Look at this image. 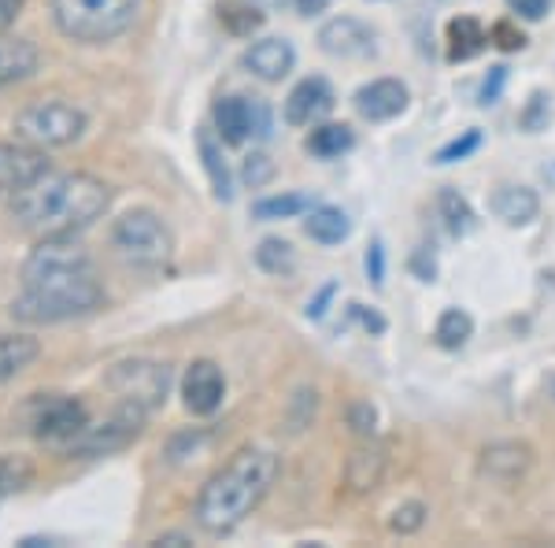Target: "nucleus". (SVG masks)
Returning a JSON list of instances; mask_svg holds the SVG:
<instances>
[{
    "label": "nucleus",
    "instance_id": "nucleus-26",
    "mask_svg": "<svg viewBox=\"0 0 555 548\" xmlns=\"http://www.w3.org/2000/svg\"><path fill=\"white\" fill-rule=\"evenodd\" d=\"M352 145H356V133H352V127H345V123H322V127L311 130V138H308V152L319 160H334Z\"/></svg>",
    "mask_w": 555,
    "mask_h": 548
},
{
    "label": "nucleus",
    "instance_id": "nucleus-25",
    "mask_svg": "<svg viewBox=\"0 0 555 548\" xmlns=\"http://www.w3.org/2000/svg\"><path fill=\"white\" fill-rule=\"evenodd\" d=\"M489 44V30L481 26L478 20L463 15V20H452L449 23V56L452 60H470L478 56L481 49Z\"/></svg>",
    "mask_w": 555,
    "mask_h": 548
},
{
    "label": "nucleus",
    "instance_id": "nucleus-29",
    "mask_svg": "<svg viewBox=\"0 0 555 548\" xmlns=\"http://www.w3.org/2000/svg\"><path fill=\"white\" fill-rule=\"evenodd\" d=\"M434 334H437V345L441 348H463L474 334V319L463 308H449V311H441Z\"/></svg>",
    "mask_w": 555,
    "mask_h": 548
},
{
    "label": "nucleus",
    "instance_id": "nucleus-40",
    "mask_svg": "<svg viewBox=\"0 0 555 548\" xmlns=\"http://www.w3.org/2000/svg\"><path fill=\"white\" fill-rule=\"evenodd\" d=\"M504 78H507V67H492V78H486V86H481V104L496 101L500 89H504Z\"/></svg>",
    "mask_w": 555,
    "mask_h": 548
},
{
    "label": "nucleus",
    "instance_id": "nucleus-11",
    "mask_svg": "<svg viewBox=\"0 0 555 548\" xmlns=\"http://www.w3.org/2000/svg\"><path fill=\"white\" fill-rule=\"evenodd\" d=\"M319 44L326 56L337 60H371L378 52V38L363 20H352V15H337L319 30Z\"/></svg>",
    "mask_w": 555,
    "mask_h": 548
},
{
    "label": "nucleus",
    "instance_id": "nucleus-12",
    "mask_svg": "<svg viewBox=\"0 0 555 548\" xmlns=\"http://www.w3.org/2000/svg\"><path fill=\"white\" fill-rule=\"evenodd\" d=\"M182 397L193 416H211V411H219L222 397H227V374H222V367L211 364V359H196L182 379Z\"/></svg>",
    "mask_w": 555,
    "mask_h": 548
},
{
    "label": "nucleus",
    "instance_id": "nucleus-4",
    "mask_svg": "<svg viewBox=\"0 0 555 548\" xmlns=\"http://www.w3.org/2000/svg\"><path fill=\"white\" fill-rule=\"evenodd\" d=\"M141 12V0H52V20L75 41L104 44L127 34Z\"/></svg>",
    "mask_w": 555,
    "mask_h": 548
},
{
    "label": "nucleus",
    "instance_id": "nucleus-33",
    "mask_svg": "<svg viewBox=\"0 0 555 548\" xmlns=\"http://www.w3.org/2000/svg\"><path fill=\"white\" fill-rule=\"evenodd\" d=\"M241 178H245V186H253V190L267 186L274 178L271 156H263V152H253V156H245V164H241Z\"/></svg>",
    "mask_w": 555,
    "mask_h": 548
},
{
    "label": "nucleus",
    "instance_id": "nucleus-8",
    "mask_svg": "<svg viewBox=\"0 0 555 548\" xmlns=\"http://www.w3.org/2000/svg\"><path fill=\"white\" fill-rule=\"evenodd\" d=\"M26 422H30V434L38 442L67 448L89 426V411L82 400L64 397V393H41L26 408Z\"/></svg>",
    "mask_w": 555,
    "mask_h": 548
},
{
    "label": "nucleus",
    "instance_id": "nucleus-19",
    "mask_svg": "<svg viewBox=\"0 0 555 548\" xmlns=\"http://www.w3.org/2000/svg\"><path fill=\"white\" fill-rule=\"evenodd\" d=\"M492 215L507 227H530V222L541 215V201H537L533 190L526 186H504L492 196Z\"/></svg>",
    "mask_w": 555,
    "mask_h": 548
},
{
    "label": "nucleus",
    "instance_id": "nucleus-13",
    "mask_svg": "<svg viewBox=\"0 0 555 548\" xmlns=\"http://www.w3.org/2000/svg\"><path fill=\"white\" fill-rule=\"evenodd\" d=\"M352 104L366 123H389V119H397V115H404L408 86L397 82V78H378V82L356 89Z\"/></svg>",
    "mask_w": 555,
    "mask_h": 548
},
{
    "label": "nucleus",
    "instance_id": "nucleus-45",
    "mask_svg": "<svg viewBox=\"0 0 555 548\" xmlns=\"http://www.w3.org/2000/svg\"><path fill=\"white\" fill-rule=\"evenodd\" d=\"M152 545H159V548H178V545H193L190 541V537H182V534H164V537H156V541H152Z\"/></svg>",
    "mask_w": 555,
    "mask_h": 548
},
{
    "label": "nucleus",
    "instance_id": "nucleus-10",
    "mask_svg": "<svg viewBox=\"0 0 555 548\" xmlns=\"http://www.w3.org/2000/svg\"><path fill=\"white\" fill-rule=\"evenodd\" d=\"M215 133H219L227 145H241L248 138H267L271 133V115L259 101L248 97H222L215 104Z\"/></svg>",
    "mask_w": 555,
    "mask_h": 548
},
{
    "label": "nucleus",
    "instance_id": "nucleus-20",
    "mask_svg": "<svg viewBox=\"0 0 555 548\" xmlns=\"http://www.w3.org/2000/svg\"><path fill=\"white\" fill-rule=\"evenodd\" d=\"M38 71V49L23 38H8L0 34V89L12 86V82H23Z\"/></svg>",
    "mask_w": 555,
    "mask_h": 548
},
{
    "label": "nucleus",
    "instance_id": "nucleus-43",
    "mask_svg": "<svg viewBox=\"0 0 555 548\" xmlns=\"http://www.w3.org/2000/svg\"><path fill=\"white\" fill-rule=\"evenodd\" d=\"M334 293H337V285L330 282L326 290H322V293L315 296V301L308 304V316H311V319H322V311H326V301H330V296H334Z\"/></svg>",
    "mask_w": 555,
    "mask_h": 548
},
{
    "label": "nucleus",
    "instance_id": "nucleus-18",
    "mask_svg": "<svg viewBox=\"0 0 555 548\" xmlns=\"http://www.w3.org/2000/svg\"><path fill=\"white\" fill-rule=\"evenodd\" d=\"M385 474V448L374 442V437H363V445L352 448L345 467V482L352 493H374L382 485Z\"/></svg>",
    "mask_w": 555,
    "mask_h": 548
},
{
    "label": "nucleus",
    "instance_id": "nucleus-41",
    "mask_svg": "<svg viewBox=\"0 0 555 548\" xmlns=\"http://www.w3.org/2000/svg\"><path fill=\"white\" fill-rule=\"evenodd\" d=\"M366 275H371L374 285L385 282V253H382V245H371V253H366Z\"/></svg>",
    "mask_w": 555,
    "mask_h": 548
},
{
    "label": "nucleus",
    "instance_id": "nucleus-38",
    "mask_svg": "<svg viewBox=\"0 0 555 548\" xmlns=\"http://www.w3.org/2000/svg\"><path fill=\"white\" fill-rule=\"evenodd\" d=\"M507 8L518 15V20H530V23H537V20H544L548 15V8H552V0H507Z\"/></svg>",
    "mask_w": 555,
    "mask_h": 548
},
{
    "label": "nucleus",
    "instance_id": "nucleus-3",
    "mask_svg": "<svg viewBox=\"0 0 555 548\" xmlns=\"http://www.w3.org/2000/svg\"><path fill=\"white\" fill-rule=\"evenodd\" d=\"M274 479H278L274 453H267V448H241L234 460L204 482L201 497H196V508H193L196 523L215 537L234 534V530L263 505Z\"/></svg>",
    "mask_w": 555,
    "mask_h": 548
},
{
    "label": "nucleus",
    "instance_id": "nucleus-5",
    "mask_svg": "<svg viewBox=\"0 0 555 548\" xmlns=\"http://www.w3.org/2000/svg\"><path fill=\"white\" fill-rule=\"evenodd\" d=\"M112 245L130 267H145V271L164 267L175 253V238L167 230V222L149 208H133L119 215L112 227Z\"/></svg>",
    "mask_w": 555,
    "mask_h": 548
},
{
    "label": "nucleus",
    "instance_id": "nucleus-7",
    "mask_svg": "<svg viewBox=\"0 0 555 548\" xmlns=\"http://www.w3.org/2000/svg\"><path fill=\"white\" fill-rule=\"evenodd\" d=\"M107 390L119 400H130L138 408H159L171 393V367L156 364V359H122L107 371Z\"/></svg>",
    "mask_w": 555,
    "mask_h": 548
},
{
    "label": "nucleus",
    "instance_id": "nucleus-24",
    "mask_svg": "<svg viewBox=\"0 0 555 548\" xmlns=\"http://www.w3.org/2000/svg\"><path fill=\"white\" fill-rule=\"evenodd\" d=\"M215 15H219L222 30L234 34V38H253L259 26H263V12L256 4H248V0H219Z\"/></svg>",
    "mask_w": 555,
    "mask_h": 548
},
{
    "label": "nucleus",
    "instance_id": "nucleus-6",
    "mask_svg": "<svg viewBox=\"0 0 555 548\" xmlns=\"http://www.w3.org/2000/svg\"><path fill=\"white\" fill-rule=\"evenodd\" d=\"M15 133H20L26 145L64 149L75 145L86 133V115L67 101H38V104H26L15 115Z\"/></svg>",
    "mask_w": 555,
    "mask_h": 548
},
{
    "label": "nucleus",
    "instance_id": "nucleus-14",
    "mask_svg": "<svg viewBox=\"0 0 555 548\" xmlns=\"http://www.w3.org/2000/svg\"><path fill=\"white\" fill-rule=\"evenodd\" d=\"M49 170V156L38 145H0V193H20Z\"/></svg>",
    "mask_w": 555,
    "mask_h": 548
},
{
    "label": "nucleus",
    "instance_id": "nucleus-23",
    "mask_svg": "<svg viewBox=\"0 0 555 548\" xmlns=\"http://www.w3.org/2000/svg\"><path fill=\"white\" fill-rule=\"evenodd\" d=\"M41 345L34 337L26 334H0V385H4L8 379H15L20 371H26V367L38 359Z\"/></svg>",
    "mask_w": 555,
    "mask_h": 548
},
{
    "label": "nucleus",
    "instance_id": "nucleus-34",
    "mask_svg": "<svg viewBox=\"0 0 555 548\" xmlns=\"http://www.w3.org/2000/svg\"><path fill=\"white\" fill-rule=\"evenodd\" d=\"M348 426H352L360 437L378 434V411H374V404L371 400H356L352 408H348Z\"/></svg>",
    "mask_w": 555,
    "mask_h": 548
},
{
    "label": "nucleus",
    "instance_id": "nucleus-42",
    "mask_svg": "<svg viewBox=\"0 0 555 548\" xmlns=\"http://www.w3.org/2000/svg\"><path fill=\"white\" fill-rule=\"evenodd\" d=\"M26 0H0V30H8V26L15 23V15L23 12Z\"/></svg>",
    "mask_w": 555,
    "mask_h": 548
},
{
    "label": "nucleus",
    "instance_id": "nucleus-30",
    "mask_svg": "<svg viewBox=\"0 0 555 548\" xmlns=\"http://www.w3.org/2000/svg\"><path fill=\"white\" fill-rule=\"evenodd\" d=\"M256 264L263 267L267 275H289L297 267V256H293V245L282 238H263L256 248Z\"/></svg>",
    "mask_w": 555,
    "mask_h": 548
},
{
    "label": "nucleus",
    "instance_id": "nucleus-2",
    "mask_svg": "<svg viewBox=\"0 0 555 548\" xmlns=\"http://www.w3.org/2000/svg\"><path fill=\"white\" fill-rule=\"evenodd\" d=\"M112 204V186L96 175H52L44 170L30 186L12 196V219L26 233L38 238H75L78 230L93 227Z\"/></svg>",
    "mask_w": 555,
    "mask_h": 548
},
{
    "label": "nucleus",
    "instance_id": "nucleus-15",
    "mask_svg": "<svg viewBox=\"0 0 555 548\" xmlns=\"http://www.w3.org/2000/svg\"><path fill=\"white\" fill-rule=\"evenodd\" d=\"M334 101L337 97L326 78H304V82L289 93V101H285V123L308 127V123H315L322 115L334 112Z\"/></svg>",
    "mask_w": 555,
    "mask_h": 548
},
{
    "label": "nucleus",
    "instance_id": "nucleus-39",
    "mask_svg": "<svg viewBox=\"0 0 555 548\" xmlns=\"http://www.w3.org/2000/svg\"><path fill=\"white\" fill-rule=\"evenodd\" d=\"M348 316L360 322L366 334H385V319L378 316V311H366L363 304H348Z\"/></svg>",
    "mask_w": 555,
    "mask_h": 548
},
{
    "label": "nucleus",
    "instance_id": "nucleus-31",
    "mask_svg": "<svg viewBox=\"0 0 555 548\" xmlns=\"http://www.w3.org/2000/svg\"><path fill=\"white\" fill-rule=\"evenodd\" d=\"M426 505L423 500H408V505H400L397 511H392V519H389V526L397 530V534H418V530L426 526Z\"/></svg>",
    "mask_w": 555,
    "mask_h": 548
},
{
    "label": "nucleus",
    "instance_id": "nucleus-22",
    "mask_svg": "<svg viewBox=\"0 0 555 548\" xmlns=\"http://www.w3.org/2000/svg\"><path fill=\"white\" fill-rule=\"evenodd\" d=\"M304 230H308V238L319 241V245H341L348 233H352V222H348V215L341 208H330V204H322V208L308 212Z\"/></svg>",
    "mask_w": 555,
    "mask_h": 548
},
{
    "label": "nucleus",
    "instance_id": "nucleus-27",
    "mask_svg": "<svg viewBox=\"0 0 555 548\" xmlns=\"http://www.w3.org/2000/svg\"><path fill=\"white\" fill-rule=\"evenodd\" d=\"M315 204H311L308 193H282V196H263V201L253 204L256 219L263 222H274V219H293V215L300 212H311Z\"/></svg>",
    "mask_w": 555,
    "mask_h": 548
},
{
    "label": "nucleus",
    "instance_id": "nucleus-36",
    "mask_svg": "<svg viewBox=\"0 0 555 548\" xmlns=\"http://www.w3.org/2000/svg\"><path fill=\"white\" fill-rule=\"evenodd\" d=\"M30 479V471H26L23 463L15 460H0V497H8V493L23 489V482Z\"/></svg>",
    "mask_w": 555,
    "mask_h": 548
},
{
    "label": "nucleus",
    "instance_id": "nucleus-9",
    "mask_svg": "<svg viewBox=\"0 0 555 548\" xmlns=\"http://www.w3.org/2000/svg\"><path fill=\"white\" fill-rule=\"evenodd\" d=\"M145 416H149L145 408L122 400L107 419L89 422V426L64 448V453L67 456H107V453H119V448H127L130 442H138V437H141V430H145Z\"/></svg>",
    "mask_w": 555,
    "mask_h": 548
},
{
    "label": "nucleus",
    "instance_id": "nucleus-32",
    "mask_svg": "<svg viewBox=\"0 0 555 548\" xmlns=\"http://www.w3.org/2000/svg\"><path fill=\"white\" fill-rule=\"evenodd\" d=\"M481 149V130H463V138L449 141L441 152H437V164H455V160H467L470 152Z\"/></svg>",
    "mask_w": 555,
    "mask_h": 548
},
{
    "label": "nucleus",
    "instance_id": "nucleus-35",
    "mask_svg": "<svg viewBox=\"0 0 555 548\" xmlns=\"http://www.w3.org/2000/svg\"><path fill=\"white\" fill-rule=\"evenodd\" d=\"M548 119H552L548 97H544V93H533V97H530V104H526V112H522V127L530 130V133H537V130L548 127Z\"/></svg>",
    "mask_w": 555,
    "mask_h": 548
},
{
    "label": "nucleus",
    "instance_id": "nucleus-44",
    "mask_svg": "<svg viewBox=\"0 0 555 548\" xmlns=\"http://www.w3.org/2000/svg\"><path fill=\"white\" fill-rule=\"evenodd\" d=\"M293 4H297V12H300V15H308V20H311V15H322V12H326V8L334 4V0H293Z\"/></svg>",
    "mask_w": 555,
    "mask_h": 548
},
{
    "label": "nucleus",
    "instance_id": "nucleus-21",
    "mask_svg": "<svg viewBox=\"0 0 555 548\" xmlns=\"http://www.w3.org/2000/svg\"><path fill=\"white\" fill-rule=\"evenodd\" d=\"M222 145H227V141L215 138L211 130L196 133V149H201L204 170H208V178H211V190H215L219 201H230L234 190H230V167H227V160H222Z\"/></svg>",
    "mask_w": 555,
    "mask_h": 548
},
{
    "label": "nucleus",
    "instance_id": "nucleus-1",
    "mask_svg": "<svg viewBox=\"0 0 555 548\" xmlns=\"http://www.w3.org/2000/svg\"><path fill=\"white\" fill-rule=\"evenodd\" d=\"M104 304V282L93 256L75 238H41L23 264V293L12 301V316L23 322H67Z\"/></svg>",
    "mask_w": 555,
    "mask_h": 548
},
{
    "label": "nucleus",
    "instance_id": "nucleus-28",
    "mask_svg": "<svg viewBox=\"0 0 555 548\" xmlns=\"http://www.w3.org/2000/svg\"><path fill=\"white\" fill-rule=\"evenodd\" d=\"M437 212H441L444 227H449V233H455V238H463V233L474 230V208L455 190L437 193Z\"/></svg>",
    "mask_w": 555,
    "mask_h": 548
},
{
    "label": "nucleus",
    "instance_id": "nucleus-17",
    "mask_svg": "<svg viewBox=\"0 0 555 548\" xmlns=\"http://www.w3.org/2000/svg\"><path fill=\"white\" fill-rule=\"evenodd\" d=\"M533 463V448L522 442H496L481 453V474H489L492 482H518Z\"/></svg>",
    "mask_w": 555,
    "mask_h": 548
},
{
    "label": "nucleus",
    "instance_id": "nucleus-37",
    "mask_svg": "<svg viewBox=\"0 0 555 548\" xmlns=\"http://www.w3.org/2000/svg\"><path fill=\"white\" fill-rule=\"evenodd\" d=\"M489 41L492 44H500L504 52H515V49H526V34L522 30H515L512 23H496L489 30Z\"/></svg>",
    "mask_w": 555,
    "mask_h": 548
},
{
    "label": "nucleus",
    "instance_id": "nucleus-16",
    "mask_svg": "<svg viewBox=\"0 0 555 548\" xmlns=\"http://www.w3.org/2000/svg\"><path fill=\"white\" fill-rule=\"evenodd\" d=\"M293 64H297V52H293V44L285 38H263L245 52V67L256 78H263V82H282L293 71Z\"/></svg>",
    "mask_w": 555,
    "mask_h": 548
}]
</instances>
